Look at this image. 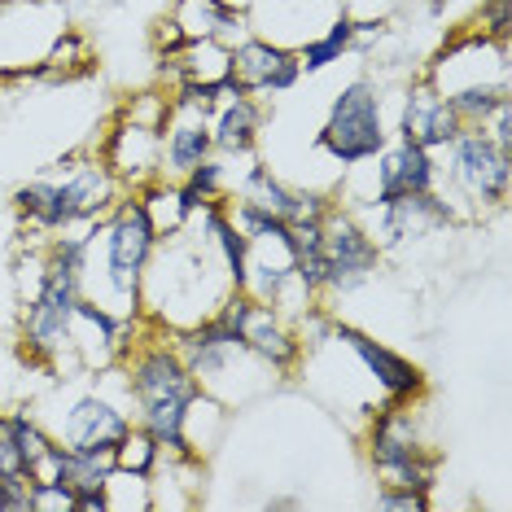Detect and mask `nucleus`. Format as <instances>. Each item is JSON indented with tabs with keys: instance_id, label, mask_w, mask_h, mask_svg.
Here are the masks:
<instances>
[{
	"instance_id": "f257e3e1",
	"label": "nucleus",
	"mask_w": 512,
	"mask_h": 512,
	"mask_svg": "<svg viewBox=\"0 0 512 512\" xmlns=\"http://www.w3.org/2000/svg\"><path fill=\"white\" fill-rule=\"evenodd\" d=\"M123 372H127V394L136 403V425L145 434H154L162 456L193 460L189 416L206 399V386L180 359L171 333L162 324H149V333L136 337L132 351L123 355Z\"/></svg>"
},
{
	"instance_id": "f03ea898",
	"label": "nucleus",
	"mask_w": 512,
	"mask_h": 512,
	"mask_svg": "<svg viewBox=\"0 0 512 512\" xmlns=\"http://www.w3.org/2000/svg\"><path fill=\"white\" fill-rule=\"evenodd\" d=\"M92 237H97V224L88 232L66 228L44 246L36 289L22 302V355L40 368H62V359L71 355V320L79 298H84Z\"/></svg>"
},
{
	"instance_id": "7ed1b4c3",
	"label": "nucleus",
	"mask_w": 512,
	"mask_h": 512,
	"mask_svg": "<svg viewBox=\"0 0 512 512\" xmlns=\"http://www.w3.org/2000/svg\"><path fill=\"white\" fill-rule=\"evenodd\" d=\"M316 145L342 171L364 167V162H372L381 149L390 145L386 101H381L377 79L359 75L346 88H337V97L329 101V114H324V123H320Z\"/></svg>"
},
{
	"instance_id": "20e7f679",
	"label": "nucleus",
	"mask_w": 512,
	"mask_h": 512,
	"mask_svg": "<svg viewBox=\"0 0 512 512\" xmlns=\"http://www.w3.org/2000/svg\"><path fill=\"white\" fill-rule=\"evenodd\" d=\"M416 403H394L386 399L377 416H372L364 434V456L381 486H412V491H434L438 486V451H429L416 425Z\"/></svg>"
},
{
	"instance_id": "39448f33",
	"label": "nucleus",
	"mask_w": 512,
	"mask_h": 512,
	"mask_svg": "<svg viewBox=\"0 0 512 512\" xmlns=\"http://www.w3.org/2000/svg\"><path fill=\"white\" fill-rule=\"evenodd\" d=\"M101 232V259H106V285L114 294H123L132 307H141V285L149 272V259H154L162 232L154 224V215L145 211L141 193H123L119 202L110 206V215L97 224Z\"/></svg>"
},
{
	"instance_id": "423d86ee",
	"label": "nucleus",
	"mask_w": 512,
	"mask_h": 512,
	"mask_svg": "<svg viewBox=\"0 0 512 512\" xmlns=\"http://www.w3.org/2000/svg\"><path fill=\"white\" fill-rule=\"evenodd\" d=\"M386 250L372 241L368 224L355 215V206L333 202L320 224V263H324V298L355 294L381 272Z\"/></svg>"
},
{
	"instance_id": "0eeeda50",
	"label": "nucleus",
	"mask_w": 512,
	"mask_h": 512,
	"mask_svg": "<svg viewBox=\"0 0 512 512\" xmlns=\"http://www.w3.org/2000/svg\"><path fill=\"white\" fill-rule=\"evenodd\" d=\"M447 176L464 202H473L477 215L504 211L512 193V154H504L482 127H460L447 149Z\"/></svg>"
},
{
	"instance_id": "6e6552de",
	"label": "nucleus",
	"mask_w": 512,
	"mask_h": 512,
	"mask_svg": "<svg viewBox=\"0 0 512 512\" xmlns=\"http://www.w3.org/2000/svg\"><path fill=\"white\" fill-rule=\"evenodd\" d=\"M219 311L232 320V329H237L241 346H246V351L259 359L263 368H272V372H294L298 368L302 337H298V329L276 307H267V302L250 298L246 289H232V294L219 302Z\"/></svg>"
},
{
	"instance_id": "1a4fd4ad",
	"label": "nucleus",
	"mask_w": 512,
	"mask_h": 512,
	"mask_svg": "<svg viewBox=\"0 0 512 512\" xmlns=\"http://www.w3.org/2000/svg\"><path fill=\"white\" fill-rule=\"evenodd\" d=\"M329 337H333V342H342L346 351H351L359 364L368 368V377L377 381L386 399H394V403H421L425 399L429 381H425L421 364H412L407 355L390 351L386 342H377L372 333L355 329V324H342V320H329Z\"/></svg>"
},
{
	"instance_id": "9d476101",
	"label": "nucleus",
	"mask_w": 512,
	"mask_h": 512,
	"mask_svg": "<svg viewBox=\"0 0 512 512\" xmlns=\"http://www.w3.org/2000/svg\"><path fill=\"white\" fill-rule=\"evenodd\" d=\"M228 79L237 84V92L267 101L294 88L302 79V66H298V53L285 49V44L246 36L228 49Z\"/></svg>"
},
{
	"instance_id": "9b49d317",
	"label": "nucleus",
	"mask_w": 512,
	"mask_h": 512,
	"mask_svg": "<svg viewBox=\"0 0 512 512\" xmlns=\"http://www.w3.org/2000/svg\"><path fill=\"white\" fill-rule=\"evenodd\" d=\"M456 219H460L456 206L438 189H429V193L399 197V202H390V206H372V219H364V224L381 250H394V246H407V241L434 237V232L456 224Z\"/></svg>"
},
{
	"instance_id": "f8f14e48",
	"label": "nucleus",
	"mask_w": 512,
	"mask_h": 512,
	"mask_svg": "<svg viewBox=\"0 0 512 512\" xmlns=\"http://www.w3.org/2000/svg\"><path fill=\"white\" fill-rule=\"evenodd\" d=\"M211 154H215L211 110L167 97V119H162V132H158V176L184 180L197 162H206Z\"/></svg>"
},
{
	"instance_id": "ddd939ff",
	"label": "nucleus",
	"mask_w": 512,
	"mask_h": 512,
	"mask_svg": "<svg viewBox=\"0 0 512 512\" xmlns=\"http://www.w3.org/2000/svg\"><path fill=\"white\" fill-rule=\"evenodd\" d=\"M377 167H372V189H368V211L372 206H390L399 197H412V193H429L438 189V162L429 149L412 145V141H394L381 149Z\"/></svg>"
},
{
	"instance_id": "4468645a",
	"label": "nucleus",
	"mask_w": 512,
	"mask_h": 512,
	"mask_svg": "<svg viewBox=\"0 0 512 512\" xmlns=\"http://www.w3.org/2000/svg\"><path fill=\"white\" fill-rule=\"evenodd\" d=\"M460 119L456 110H451V101L442 97V92L429 84V75H416L412 84L403 92V110H399V127H394V136L399 141H412L429 149V154H442L451 141H456L460 132Z\"/></svg>"
},
{
	"instance_id": "2eb2a0df",
	"label": "nucleus",
	"mask_w": 512,
	"mask_h": 512,
	"mask_svg": "<svg viewBox=\"0 0 512 512\" xmlns=\"http://www.w3.org/2000/svg\"><path fill=\"white\" fill-rule=\"evenodd\" d=\"M53 447L57 438L31 412H0V477H53Z\"/></svg>"
},
{
	"instance_id": "dca6fc26",
	"label": "nucleus",
	"mask_w": 512,
	"mask_h": 512,
	"mask_svg": "<svg viewBox=\"0 0 512 512\" xmlns=\"http://www.w3.org/2000/svg\"><path fill=\"white\" fill-rule=\"evenodd\" d=\"M62 202H66V219H71V228H92L101 224V219L110 215V206L123 197V184L114 180V171L97 158H75L66 162L62 171Z\"/></svg>"
},
{
	"instance_id": "f3484780",
	"label": "nucleus",
	"mask_w": 512,
	"mask_h": 512,
	"mask_svg": "<svg viewBox=\"0 0 512 512\" xmlns=\"http://www.w3.org/2000/svg\"><path fill=\"white\" fill-rule=\"evenodd\" d=\"M132 416L119 403H110L106 394H79L62 421V442L75 451H92V456H114V447L127 438Z\"/></svg>"
},
{
	"instance_id": "a211bd4d",
	"label": "nucleus",
	"mask_w": 512,
	"mask_h": 512,
	"mask_svg": "<svg viewBox=\"0 0 512 512\" xmlns=\"http://www.w3.org/2000/svg\"><path fill=\"white\" fill-rule=\"evenodd\" d=\"M171 22L180 27L184 40H215L224 49L246 40V9L237 0H176Z\"/></svg>"
},
{
	"instance_id": "6ab92c4d",
	"label": "nucleus",
	"mask_w": 512,
	"mask_h": 512,
	"mask_svg": "<svg viewBox=\"0 0 512 512\" xmlns=\"http://www.w3.org/2000/svg\"><path fill=\"white\" fill-rule=\"evenodd\" d=\"M211 136H215V154L224 158H254L263 136V101L232 92L211 110Z\"/></svg>"
},
{
	"instance_id": "aec40b11",
	"label": "nucleus",
	"mask_w": 512,
	"mask_h": 512,
	"mask_svg": "<svg viewBox=\"0 0 512 512\" xmlns=\"http://www.w3.org/2000/svg\"><path fill=\"white\" fill-rule=\"evenodd\" d=\"M294 184H285L276 176L267 162L250 158V167L237 176V184L228 189L232 206H241V211H254V215H267V219H289L294 211Z\"/></svg>"
},
{
	"instance_id": "412c9836",
	"label": "nucleus",
	"mask_w": 512,
	"mask_h": 512,
	"mask_svg": "<svg viewBox=\"0 0 512 512\" xmlns=\"http://www.w3.org/2000/svg\"><path fill=\"white\" fill-rule=\"evenodd\" d=\"M14 211H18L22 224H27L31 232H40V237H57V232L71 228L66 202H62V184L49 180V176L22 184V189L14 193Z\"/></svg>"
},
{
	"instance_id": "4be33fe9",
	"label": "nucleus",
	"mask_w": 512,
	"mask_h": 512,
	"mask_svg": "<svg viewBox=\"0 0 512 512\" xmlns=\"http://www.w3.org/2000/svg\"><path fill=\"white\" fill-rule=\"evenodd\" d=\"M355 36H359V22L342 9V14H337L329 27L320 31V36H311L302 49H294L302 75H320V71H329L333 62H342V57L355 49Z\"/></svg>"
},
{
	"instance_id": "5701e85b",
	"label": "nucleus",
	"mask_w": 512,
	"mask_h": 512,
	"mask_svg": "<svg viewBox=\"0 0 512 512\" xmlns=\"http://www.w3.org/2000/svg\"><path fill=\"white\" fill-rule=\"evenodd\" d=\"M158 464H162V447L154 442V434H145L141 425L127 429V438L114 447V473H132L136 482H149Z\"/></svg>"
},
{
	"instance_id": "b1692460",
	"label": "nucleus",
	"mask_w": 512,
	"mask_h": 512,
	"mask_svg": "<svg viewBox=\"0 0 512 512\" xmlns=\"http://www.w3.org/2000/svg\"><path fill=\"white\" fill-rule=\"evenodd\" d=\"M508 27H512V0H482L473 31H482V36L508 44Z\"/></svg>"
},
{
	"instance_id": "393cba45",
	"label": "nucleus",
	"mask_w": 512,
	"mask_h": 512,
	"mask_svg": "<svg viewBox=\"0 0 512 512\" xmlns=\"http://www.w3.org/2000/svg\"><path fill=\"white\" fill-rule=\"evenodd\" d=\"M377 508H399V512H429V491H412V486H377Z\"/></svg>"
},
{
	"instance_id": "a878e982",
	"label": "nucleus",
	"mask_w": 512,
	"mask_h": 512,
	"mask_svg": "<svg viewBox=\"0 0 512 512\" xmlns=\"http://www.w3.org/2000/svg\"><path fill=\"white\" fill-rule=\"evenodd\" d=\"M0 512H31V477H0Z\"/></svg>"
},
{
	"instance_id": "bb28decb",
	"label": "nucleus",
	"mask_w": 512,
	"mask_h": 512,
	"mask_svg": "<svg viewBox=\"0 0 512 512\" xmlns=\"http://www.w3.org/2000/svg\"><path fill=\"white\" fill-rule=\"evenodd\" d=\"M447 5H456V0H429V9H434V14H442Z\"/></svg>"
},
{
	"instance_id": "cd10ccee",
	"label": "nucleus",
	"mask_w": 512,
	"mask_h": 512,
	"mask_svg": "<svg viewBox=\"0 0 512 512\" xmlns=\"http://www.w3.org/2000/svg\"><path fill=\"white\" fill-rule=\"evenodd\" d=\"M272 5H298V0H272Z\"/></svg>"
}]
</instances>
